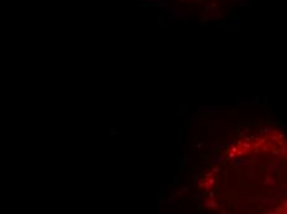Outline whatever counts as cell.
<instances>
[{
  "label": "cell",
  "mask_w": 287,
  "mask_h": 214,
  "mask_svg": "<svg viewBox=\"0 0 287 214\" xmlns=\"http://www.w3.org/2000/svg\"><path fill=\"white\" fill-rule=\"evenodd\" d=\"M228 171L233 172L240 201L249 210L287 213V135L266 130L238 141L230 149Z\"/></svg>",
  "instance_id": "1"
}]
</instances>
